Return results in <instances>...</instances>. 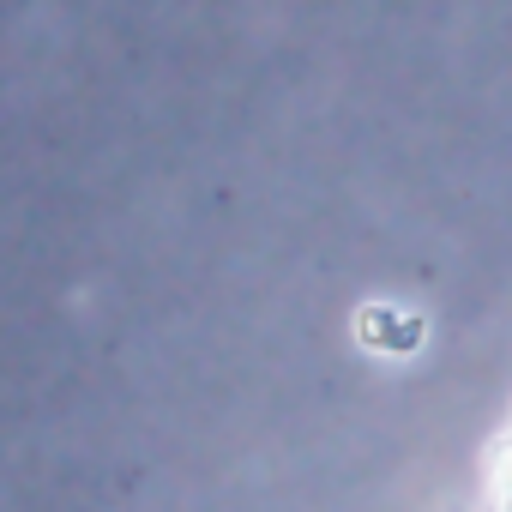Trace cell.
<instances>
[{
    "instance_id": "cell-1",
    "label": "cell",
    "mask_w": 512,
    "mask_h": 512,
    "mask_svg": "<svg viewBox=\"0 0 512 512\" xmlns=\"http://www.w3.org/2000/svg\"><path fill=\"white\" fill-rule=\"evenodd\" d=\"M494 500H500V512H512V440L494 452Z\"/></svg>"
}]
</instances>
